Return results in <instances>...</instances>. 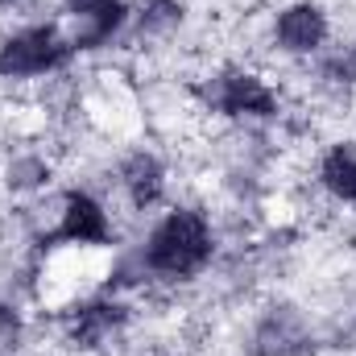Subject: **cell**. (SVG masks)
Instances as JSON below:
<instances>
[{
    "label": "cell",
    "instance_id": "1",
    "mask_svg": "<svg viewBox=\"0 0 356 356\" xmlns=\"http://www.w3.org/2000/svg\"><path fill=\"white\" fill-rule=\"evenodd\" d=\"M216 257V228L199 207H170L145 236L137 269L158 282H191Z\"/></svg>",
    "mask_w": 356,
    "mask_h": 356
},
{
    "label": "cell",
    "instance_id": "2",
    "mask_svg": "<svg viewBox=\"0 0 356 356\" xmlns=\"http://www.w3.org/2000/svg\"><path fill=\"white\" fill-rule=\"evenodd\" d=\"M75 58H79V50L58 21H33V25H21L0 38V79L4 83L58 75Z\"/></svg>",
    "mask_w": 356,
    "mask_h": 356
},
{
    "label": "cell",
    "instance_id": "3",
    "mask_svg": "<svg viewBox=\"0 0 356 356\" xmlns=\"http://www.w3.org/2000/svg\"><path fill=\"white\" fill-rule=\"evenodd\" d=\"M203 104L207 112L224 116V120H273L282 112V95L277 88L261 79L249 67H224L203 83Z\"/></svg>",
    "mask_w": 356,
    "mask_h": 356
},
{
    "label": "cell",
    "instance_id": "4",
    "mask_svg": "<svg viewBox=\"0 0 356 356\" xmlns=\"http://www.w3.org/2000/svg\"><path fill=\"white\" fill-rule=\"evenodd\" d=\"M116 241V224H112V211L99 195H91L83 186L67 191L63 195V207H58V220L50 228V245H63V249H104Z\"/></svg>",
    "mask_w": 356,
    "mask_h": 356
},
{
    "label": "cell",
    "instance_id": "5",
    "mask_svg": "<svg viewBox=\"0 0 356 356\" xmlns=\"http://www.w3.org/2000/svg\"><path fill=\"white\" fill-rule=\"evenodd\" d=\"M332 17L315 0H290L273 13V46L290 58H311L327 46Z\"/></svg>",
    "mask_w": 356,
    "mask_h": 356
},
{
    "label": "cell",
    "instance_id": "6",
    "mask_svg": "<svg viewBox=\"0 0 356 356\" xmlns=\"http://www.w3.org/2000/svg\"><path fill=\"white\" fill-rule=\"evenodd\" d=\"M67 33L75 42L79 54L88 50H104L112 38L124 33V25L133 21V8L129 0H67Z\"/></svg>",
    "mask_w": 356,
    "mask_h": 356
},
{
    "label": "cell",
    "instance_id": "7",
    "mask_svg": "<svg viewBox=\"0 0 356 356\" xmlns=\"http://www.w3.org/2000/svg\"><path fill=\"white\" fill-rule=\"evenodd\" d=\"M129 323V307L112 294H95L88 302H79L71 315H67V336L79 344V348H99L108 344L120 327Z\"/></svg>",
    "mask_w": 356,
    "mask_h": 356
},
{
    "label": "cell",
    "instance_id": "8",
    "mask_svg": "<svg viewBox=\"0 0 356 356\" xmlns=\"http://www.w3.org/2000/svg\"><path fill=\"white\" fill-rule=\"evenodd\" d=\"M120 191H124L133 211L158 207L166 199V166H162V158L149 154V149H133L120 162Z\"/></svg>",
    "mask_w": 356,
    "mask_h": 356
},
{
    "label": "cell",
    "instance_id": "9",
    "mask_svg": "<svg viewBox=\"0 0 356 356\" xmlns=\"http://www.w3.org/2000/svg\"><path fill=\"white\" fill-rule=\"evenodd\" d=\"M319 186L336 199V203H356V141H336L323 149L319 158Z\"/></svg>",
    "mask_w": 356,
    "mask_h": 356
},
{
    "label": "cell",
    "instance_id": "10",
    "mask_svg": "<svg viewBox=\"0 0 356 356\" xmlns=\"http://www.w3.org/2000/svg\"><path fill=\"white\" fill-rule=\"evenodd\" d=\"M182 21V0H145L137 13L141 33H166Z\"/></svg>",
    "mask_w": 356,
    "mask_h": 356
},
{
    "label": "cell",
    "instance_id": "11",
    "mask_svg": "<svg viewBox=\"0 0 356 356\" xmlns=\"http://www.w3.org/2000/svg\"><path fill=\"white\" fill-rule=\"evenodd\" d=\"M323 75L336 83H356V46H344L340 54H332L323 63Z\"/></svg>",
    "mask_w": 356,
    "mask_h": 356
},
{
    "label": "cell",
    "instance_id": "12",
    "mask_svg": "<svg viewBox=\"0 0 356 356\" xmlns=\"http://www.w3.org/2000/svg\"><path fill=\"white\" fill-rule=\"evenodd\" d=\"M0 4H8V0H0Z\"/></svg>",
    "mask_w": 356,
    "mask_h": 356
}]
</instances>
